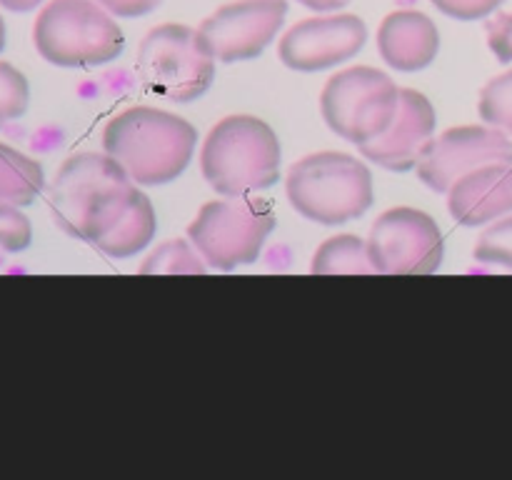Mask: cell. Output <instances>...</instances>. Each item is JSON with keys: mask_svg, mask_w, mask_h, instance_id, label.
Listing matches in <instances>:
<instances>
[{"mask_svg": "<svg viewBox=\"0 0 512 480\" xmlns=\"http://www.w3.org/2000/svg\"><path fill=\"white\" fill-rule=\"evenodd\" d=\"M143 198L140 185L108 153L70 155L48 188L55 223L98 250Z\"/></svg>", "mask_w": 512, "mask_h": 480, "instance_id": "1", "label": "cell"}, {"mask_svg": "<svg viewBox=\"0 0 512 480\" xmlns=\"http://www.w3.org/2000/svg\"><path fill=\"white\" fill-rule=\"evenodd\" d=\"M198 130L168 110L138 105L115 115L103 130V148L138 185L173 183L190 165Z\"/></svg>", "mask_w": 512, "mask_h": 480, "instance_id": "2", "label": "cell"}, {"mask_svg": "<svg viewBox=\"0 0 512 480\" xmlns=\"http://www.w3.org/2000/svg\"><path fill=\"white\" fill-rule=\"evenodd\" d=\"M280 140L255 115H230L213 125L200 148V170L218 195H253L280 178Z\"/></svg>", "mask_w": 512, "mask_h": 480, "instance_id": "3", "label": "cell"}, {"mask_svg": "<svg viewBox=\"0 0 512 480\" xmlns=\"http://www.w3.org/2000/svg\"><path fill=\"white\" fill-rule=\"evenodd\" d=\"M285 193L303 218L343 225L373 205V175L363 160L338 150L305 155L288 170Z\"/></svg>", "mask_w": 512, "mask_h": 480, "instance_id": "4", "label": "cell"}, {"mask_svg": "<svg viewBox=\"0 0 512 480\" xmlns=\"http://www.w3.org/2000/svg\"><path fill=\"white\" fill-rule=\"evenodd\" d=\"M33 43L58 68H98L125 48L115 15L98 0H48L33 23Z\"/></svg>", "mask_w": 512, "mask_h": 480, "instance_id": "5", "label": "cell"}, {"mask_svg": "<svg viewBox=\"0 0 512 480\" xmlns=\"http://www.w3.org/2000/svg\"><path fill=\"white\" fill-rule=\"evenodd\" d=\"M215 55L198 28L165 23L150 30L138 48L135 75L148 95L193 103L213 85Z\"/></svg>", "mask_w": 512, "mask_h": 480, "instance_id": "6", "label": "cell"}, {"mask_svg": "<svg viewBox=\"0 0 512 480\" xmlns=\"http://www.w3.org/2000/svg\"><path fill=\"white\" fill-rule=\"evenodd\" d=\"M275 228L273 205L258 195H223L200 208L188 228L208 268L235 270L258 260L265 240Z\"/></svg>", "mask_w": 512, "mask_h": 480, "instance_id": "7", "label": "cell"}, {"mask_svg": "<svg viewBox=\"0 0 512 480\" xmlns=\"http://www.w3.org/2000/svg\"><path fill=\"white\" fill-rule=\"evenodd\" d=\"M400 88L388 73L355 65L335 73L320 95V110L335 135L365 145L383 135L398 110Z\"/></svg>", "mask_w": 512, "mask_h": 480, "instance_id": "8", "label": "cell"}, {"mask_svg": "<svg viewBox=\"0 0 512 480\" xmlns=\"http://www.w3.org/2000/svg\"><path fill=\"white\" fill-rule=\"evenodd\" d=\"M375 273L430 275L445 255L443 233L428 213L415 208H390L375 220L368 238Z\"/></svg>", "mask_w": 512, "mask_h": 480, "instance_id": "9", "label": "cell"}, {"mask_svg": "<svg viewBox=\"0 0 512 480\" xmlns=\"http://www.w3.org/2000/svg\"><path fill=\"white\" fill-rule=\"evenodd\" d=\"M493 163H512V135L493 125H460L430 140L415 170L430 190L448 193L463 175Z\"/></svg>", "mask_w": 512, "mask_h": 480, "instance_id": "10", "label": "cell"}, {"mask_svg": "<svg viewBox=\"0 0 512 480\" xmlns=\"http://www.w3.org/2000/svg\"><path fill=\"white\" fill-rule=\"evenodd\" d=\"M288 0H233L200 23V35L220 63L253 60L278 38Z\"/></svg>", "mask_w": 512, "mask_h": 480, "instance_id": "11", "label": "cell"}, {"mask_svg": "<svg viewBox=\"0 0 512 480\" xmlns=\"http://www.w3.org/2000/svg\"><path fill=\"white\" fill-rule=\"evenodd\" d=\"M365 40H368V28L358 15H315L295 23L280 38L278 55L290 70L318 73L353 60L363 50Z\"/></svg>", "mask_w": 512, "mask_h": 480, "instance_id": "12", "label": "cell"}, {"mask_svg": "<svg viewBox=\"0 0 512 480\" xmlns=\"http://www.w3.org/2000/svg\"><path fill=\"white\" fill-rule=\"evenodd\" d=\"M435 123H438V118H435L433 103L418 90L400 88L393 123L388 125L383 135L360 145L358 150L365 160L378 163L380 168L405 173V170L418 165L420 155L435 138Z\"/></svg>", "mask_w": 512, "mask_h": 480, "instance_id": "13", "label": "cell"}, {"mask_svg": "<svg viewBox=\"0 0 512 480\" xmlns=\"http://www.w3.org/2000/svg\"><path fill=\"white\" fill-rule=\"evenodd\" d=\"M450 215L465 228H478L512 213V163H493L463 175L448 190Z\"/></svg>", "mask_w": 512, "mask_h": 480, "instance_id": "14", "label": "cell"}, {"mask_svg": "<svg viewBox=\"0 0 512 480\" xmlns=\"http://www.w3.org/2000/svg\"><path fill=\"white\" fill-rule=\"evenodd\" d=\"M378 50L390 68L403 73L428 68L440 50L438 25L420 10H395L380 23Z\"/></svg>", "mask_w": 512, "mask_h": 480, "instance_id": "15", "label": "cell"}, {"mask_svg": "<svg viewBox=\"0 0 512 480\" xmlns=\"http://www.w3.org/2000/svg\"><path fill=\"white\" fill-rule=\"evenodd\" d=\"M43 188V165L30 155L0 143V200L23 208L33 203Z\"/></svg>", "mask_w": 512, "mask_h": 480, "instance_id": "16", "label": "cell"}, {"mask_svg": "<svg viewBox=\"0 0 512 480\" xmlns=\"http://www.w3.org/2000/svg\"><path fill=\"white\" fill-rule=\"evenodd\" d=\"M313 273L318 275H370L375 265L370 260L368 240L358 235L328 238L313 255Z\"/></svg>", "mask_w": 512, "mask_h": 480, "instance_id": "17", "label": "cell"}, {"mask_svg": "<svg viewBox=\"0 0 512 480\" xmlns=\"http://www.w3.org/2000/svg\"><path fill=\"white\" fill-rule=\"evenodd\" d=\"M208 263L188 240H165L140 265L145 275H178V273H205Z\"/></svg>", "mask_w": 512, "mask_h": 480, "instance_id": "18", "label": "cell"}, {"mask_svg": "<svg viewBox=\"0 0 512 480\" xmlns=\"http://www.w3.org/2000/svg\"><path fill=\"white\" fill-rule=\"evenodd\" d=\"M475 260L485 268L512 273V215L493 220L475 245Z\"/></svg>", "mask_w": 512, "mask_h": 480, "instance_id": "19", "label": "cell"}, {"mask_svg": "<svg viewBox=\"0 0 512 480\" xmlns=\"http://www.w3.org/2000/svg\"><path fill=\"white\" fill-rule=\"evenodd\" d=\"M478 108L485 123L512 135V70L485 85Z\"/></svg>", "mask_w": 512, "mask_h": 480, "instance_id": "20", "label": "cell"}, {"mask_svg": "<svg viewBox=\"0 0 512 480\" xmlns=\"http://www.w3.org/2000/svg\"><path fill=\"white\" fill-rule=\"evenodd\" d=\"M30 103V88L28 78L13 68L10 63L0 60V128L8 120L20 118L28 110Z\"/></svg>", "mask_w": 512, "mask_h": 480, "instance_id": "21", "label": "cell"}, {"mask_svg": "<svg viewBox=\"0 0 512 480\" xmlns=\"http://www.w3.org/2000/svg\"><path fill=\"white\" fill-rule=\"evenodd\" d=\"M33 240L30 220L20 213L18 205H10L0 200V250L5 253H20Z\"/></svg>", "mask_w": 512, "mask_h": 480, "instance_id": "22", "label": "cell"}, {"mask_svg": "<svg viewBox=\"0 0 512 480\" xmlns=\"http://www.w3.org/2000/svg\"><path fill=\"white\" fill-rule=\"evenodd\" d=\"M430 3L448 18L470 23V20L490 18L505 0H430Z\"/></svg>", "mask_w": 512, "mask_h": 480, "instance_id": "23", "label": "cell"}, {"mask_svg": "<svg viewBox=\"0 0 512 480\" xmlns=\"http://www.w3.org/2000/svg\"><path fill=\"white\" fill-rule=\"evenodd\" d=\"M488 45L500 63H512V13H498L485 23Z\"/></svg>", "mask_w": 512, "mask_h": 480, "instance_id": "24", "label": "cell"}, {"mask_svg": "<svg viewBox=\"0 0 512 480\" xmlns=\"http://www.w3.org/2000/svg\"><path fill=\"white\" fill-rule=\"evenodd\" d=\"M98 3L115 18H140V15L153 13L163 0H98Z\"/></svg>", "mask_w": 512, "mask_h": 480, "instance_id": "25", "label": "cell"}, {"mask_svg": "<svg viewBox=\"0 0 512 480\" xmlns=\"http://www.w3.org/2000/svg\"><path fill=\"white\" fill-rule=\"evenodd\" d=\"M298 3L308 10H315V13H335V10L350 5V0H298Z\"/></svg>", "mask_w": 512, "mask_h": 480, "instance_id": "26", "label": "cell"}, {"mask_svg": "<svg viewBox=\"0 0 512 480\" xmlns=\"http://www.w3.org/2000/svg\"><path fill=\"white\" fill-rule=\"evenodd\" d=\"M43 3L45 0H0V5L5 10H13V13H28V10H35Z\"/></svg>", "mask_w": 512, "mask_h": 480, "instance_id": "27", "label": "cell"}, {"mask_svg": "<svg viewBox=\"0 0 512 480\" xmlns=\"http://www.w3.org/2000/svg\"><path fill=\"white\" fill-rule=\"evenodd\" d=\"M5 38H8V35H5V20H3V15H0V53H3V48H5Z\"/></svg>", "mask_w": 512, "mask_h": 480, "instance_id": "28", "label": "cell"}]
</instances>
